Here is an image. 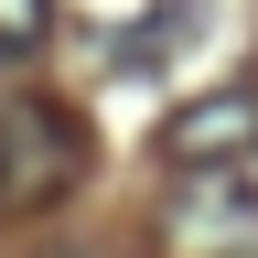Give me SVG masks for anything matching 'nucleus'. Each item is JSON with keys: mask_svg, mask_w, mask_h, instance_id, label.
I'll return each mask as SVG.
<instances>
[{"mask_svg": "<svg viewBox=\"0 0 258 258\" xmlns=\"http://www.w3.org/2000/svg\"><path fill=\"white\" fill-rule=\"evenodd\" d=\"M86 183V118L43 86H0V215H43Z\"/></svg>", "mask_w": 258, "mask_h": 258, "instance_id": "nucleus-1", "label": "nucleus"}, {"mask_svg": "<svg viewBox=\"0 0 258 258\" xmlns=\"http://www.w3.org/2000/svg\"><path fill=\"white\" fill-rule=\"evenodd\" d=\"M161 258H258V183H247V161H194L161 194Z\"/></svg>", "mask_w": 258, "mask_h": 258, "instance_id": "nucleus-2", "label": "nucleus"}, {"mask_svg": "<svg viewBox=\"0 0 258 258\" xmlns=\"http://www.w3.org/2000/svg\"><path fill=\"white\" fill-rule=\"evenodd\" d=\"M247 151H258V76L183 97V108H161V129H151V161H172V172H194V161H247Z\"/></svg>", "mask_w": 258, "mask_h": 258, "instance_id": "nucleus-3", "label": "nucleus"}, {"mask_svg": "<svg viewBox=\"0 0 258 258\" xmlns=\"http://www.w3.org/2000/svg\"><path fill=\"white\" fill-rule=\"evenodd\" d=\"M194 22H205V11H194V0H172V11H151V22L118 43V54H129V64H151V54H183V43H194Z\"/></svg>", "mask_w": 258, "mask_h": 258, "instance_id": "nucleus-4", "label": "nucleus"}, {"mask_svg": "<svg viewBox=\"0 0 258 258\" xmlns=\"http://www.w3.org/2000/svg\"><path fill=\"white\" fill-rule=\"evenodd\" d=\"M43 32H54V0H0V64H22Z\"/></svg>", "mask_w": 258, "mask_h": 258, "instance_id": "nucleus-5", "label": "nucleus"}, {"mask_svg": "<svg viewBox=\"0 0 258 258\" xmlns=\"http://www.w3.org/2000/svg\"><path fill=\"white\" fill-rule=\"evenodd\" d=\"M64 258H108V247H64Z\"/></svg>", "mask_w": 258, "mask_h": 258, "instance_id": "nucleus-6", "label": "nucleus"}]
</instances>
